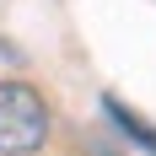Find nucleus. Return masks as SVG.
<instances>
[{"label": "nucleus", "mask_w": 156, "mask_h": 156, "mask_svg": "<svg viewBox=\"0 0 156 156\" xmlns=\"http://www.w3.org/2000/svg\"><path fill=\"white\" fill-rule=\"evenodd\" d=\"M102 113H108V124L124 135V140H135L145 156H156V124L151 119H140V113L129 108V102H119V97H102Z\"/></svg>", "instance_id": "f03ea898"}, {"label": "nucleus", "mask_w": 156, "mask_h": 156, "mask_svg": "<svg viewBox=\"0 0 156 156\" xmlns=\"http://www.w3.org/2000/svg\"><path fill=\"white\" fill-rule=\"evenodd\" d=\"M48 140V102L27 81H0V156H32Z\"/></svg>", "instance_id": "f257e3e1"}]
</instances>
